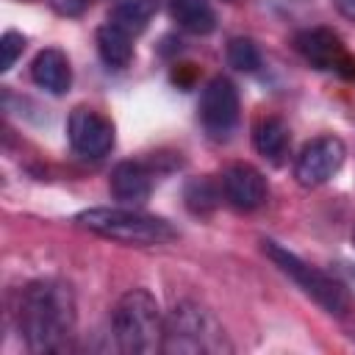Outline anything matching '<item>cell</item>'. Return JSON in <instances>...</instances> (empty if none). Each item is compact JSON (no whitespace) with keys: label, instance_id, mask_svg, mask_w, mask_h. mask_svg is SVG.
<instances>
[{"label":"cell","instance_id":"cell-1","mask_svg":"<svg viewBox=\"0 0 355 355\" xmlns=\"http://www.w3.org/2000/svg\"><path fill=\"white\" fill-rule=\"evenodd\" d=\"M19 333L31 352H64L75 336V294L64 280H33L17 308Z\"/></svg>","mask_w":355,"mask_h":355},{"label":"cell","instance_id":"cell-2","mask_svg":"<svg viewBox=\"0 0 355 355\" xmlns=\"http://www.w3.org/2000/svg\"><path fill=\"white\" fill-rule=\"evenodd\" d=\"M233 344L222 322L200 302L183 300L164 319V341L161 352L169 355H222L230 352Z\"/></svg>","mask_w":355,"mask_h":355},{"label":"cell","instance_id":"cell-3","mask_svg":"<svg viewBox=\"0 0 355 355\" xmlns=\"http://www.w3.org/2000/svg\"><path fill=\"white\" fill-rule=\"evenodd\" d=\"M111 330L116 347L130 355H150L161 349L164 341V319L155 297L147 288L125 291L111 311Z\"/></svg>","mask_w":355,"mask_h":355},{"label":"cell","instance_id":"cell-4","mask_svg":"<svg viewBox=\"0 0 355 355\" xmlns=\"http://www.w3.org/2000/svg\"><path fill=\"white\" fill-rule=\"evenodd\" d=\"M75 222L97 236L133 247H158L178 239V230L166 219L136 208H89L80 211Z\"/></svg>","mask_w":355,"mask_h":355},{"label":"cell","instance_id":"cell-5","mask_svg":"<svg viewBox=\"0 0 355 355\" xmlns=\"http://www.w3.org/2000/svg\"><path fill=\"white\" fill-rule=\"evenodd\" d=\"M263 252L275 261V266L288 275L322 311L333 313V316H344L349 311V297H347V288L327 272L305 263L302 258H297L294 252H288L286 247H280L277 241L272 239H263Z\"/></svg>","mask_w":355,"mask_h":355},{"label":"cell","instance_id":"cell-6","mask_svg":"<svg viewBox=\"0 0 355 355\" xmlns=\"http://www.w3.org/2000/svg\"><path fill=\"white\" fill-rule=\"evenodd\" d=\"M297 53L316 69H327L341 75L344 80H355V55L347 53L341 36L330 28H308L294 36Z\"/></svg>","mask_w":355,"mask_h":355},{"label":"cell","instance_id":"cell-7","mask_svg":"<svg viewBox=\"0 0 355 355\" xmlns=\"http://www.w3.org/2000/svg\"><path fill=\"white\" fill-rule=\"evenodd\" d=\"M344 158H347V144L338 136H333V133L316 136L300 150L297 164H294V178L300 186L316 189V186L327 183L344 166Z\"/></svg>","mask_w":355,"mask_h":355},{"label":"cell","instance_id":"cell-8","mask_svg":"<svg viewBox=\"0 0 355 355\" xmlns=\"http://www.w3.org/2000/svg\"><path fill=\"white\" fill-rule=\"evenodd\" d=\"M200 119L214 139H227L239 119V92L227 78H211L200 94Z\"/></svg>","mask_w":355,"mask_h":355},{"label":"cell","instance_id":"cell-9","mask_svg":"<svg viewBox=\"0 0 355 355\" xmlns=\"http://www.w3.org/2000/svg\"><path fill=\"white\" fill-rule=\"evenodd\" d=\"M67 133H69L72 150L78 155H83V158H103L114 147V125H111V119H105L103 114H97L94 108H86V105H78L69 114Z\"/></svg>","mask_w":355,"mask_h":355},{"label":"cell","instance_id":"cell-10","mask_svg":"<svg viewBox=\"0 0 355 355\" xmlns=\"http://www.w3.org/2000/svg\"><path fill=\"white\" fill-rule=\"evenodd\" d=\"M222 191H225V200L239 211L261 208L269 194L263 175L250 164H230L222 172Z\"/></svg>","mask_w":355,"mask_h":355},{"label":"cell","instance_id":"cell-11","mask_svg":"<svg viewBox=\"0 0 355 355\" xmlns=\"http://www.w3.org/2000/svg\"><path fill=\"white\" fill-rule=\"evenodd\" d=\"M111 194L125 205H141L153 191V172L139 161H122L111 172Z\"/></svg>","mask_w":355,"mask_h":355},{"label":"cell","instance_id":"cell-12","mask_svg":"<svg viewBox=\"0 0 355 355\" xmlns=\"http://www.w3.org/2000/svg\"><path fill=\"white\" fill-rule=\"evenodd\" d=\"M31 78L39 89H44L50 94H67L69 83H72L69 58L58 47H44L36 53V58L31 64Z\"/></svg>","mask_w":355,"mask_h":355},{"label":"cell","instance_id":"cell-13","mask_svg":"<svg viewBox=\"0 0 355 355\" xmlns=\"http://www.w3.org/2000/svg\"><path fill=\"white\" fill-rule=\"evenodd\" d=\"M166 3H169L172 19L183 31L205 36V33H211L216 28V14H214L208 0H166Z\"/></svg>","mask_w":355,"mask_h":355},{"label":"cell","instance_id":"cell-14","mask_svg":"<svg viewBox=\"0 0 355 355\" xmlns=\"http://www.w3.org/2000/svg\"><path fill=\"white\" fill-rule=\"evenodd\" d=\"M155 11H158V0H119L111 8L108 22L116 25L119 31H125L128 36H139L147 31Z\"/></svg>","mask_w":355,"mask_h":355},{"label":"cell","instance_id":"cell-15","mask_svg":"<svg viewBox=\"0 0 355 355\" xmlns=\"http://www.w3.org/2000/svg\"><path fill=\"white\" fill-rule=\"evenodd\" d=\"M252 144L263 158L277 164L288 150V125H286V119L283 116H263L252 130Z\"/></svg>","mask_w":355,"mask_h":355},{"label":"cell","instance_id":"cell-16","mask_svg":"<svg viewBox=\"0 0 355 355\" xmlns=\"http://www.w3.org/2000/svg\"><path fill=\"white\" fill-rule=\"evenodd\" d=\"M133 36H128L125 31H119L116 25L105 22L100 31H97V53L100 58L108 64V67H128L130 58H133V44H130Z\"/></svg>","mask_w":355,"mask_h":355},{"label":"cell","instance_id":"cell-17","mask_svg":"<svg viewBox=\"0 0 355 355\" xmlns=\"http://www.w3.org/2000/svg\"><path fill=\"white\" fill-rule=\"evenodd\" d=\"M219 191L214 186L211 178H194L189 180L186 186V205L194 211V214H205V211H214L219 205Z\"/></svg>","mask_w":355,"mask_h":355},{"label":"cell","instance_id":"cell-18","mask_svg":"<svg viewBox=\"0 0 355 355\" xmlns=\"http://www.w3.org/2000/svg\"><path fill=\"white\" fill-rule=\"evenodd\" d=\"M227 64L239 72H255L261 67V50L252 39L247 36H236L227 44Z\"/></svg>","mask_w":355,"mask_h":355},{"label":"cell","instance_id":"cell-19","mask_svg":"<svg viewBox=\"0 0 355 355\" xmlns=\"http://www.w3.org/2000/svg\"><path fill=\"white\" fill-rule=\"evenodd\" d=\"M22 50H25V36H22V33H17V31H6V33H3V39H0V53H3L0 69H3V72H8V69L17 64V58L22 55Z\"/></svg>","mask_w":355,"mask_h":355},{"label":"cell","instance_id":"cell-20","mask_svg":"<svg viewBox=\"0 0 355 355\" xmlns=\"http://www.w3.org/2000/svg\"><path fill=\"white\" fill-rule=\"evenodd\" d=\"M92 3H94V0H53L55 11L64 14V17H78V14H83Z\"/></svg>","mask_w":355,"mask_h":355},{"label":"cell","instance_id":"cell-21","mask_svg":"<svg viewBox=\"0 0 355 355\" xmlns=\"http://www.w3.org/2000/svg\"><path fill=\"white\" fill-rule=\"evenodd\" d=\"M333 6L338 8L341 17H347V19L355 22V0H333Z\"/></svg>","mask_w":355,"mask_h":355},{"label":"cell","instance_id":"cell-22","mask_svg":"<svg viewBox=\"0 0 355 355\" xmlns=\"http://www.w3.org/2000/svg\"><path fill=\"white\" fill-rule=\"evenodd\" d=\"M352 247H355V230H352Z\"/></svg>","mask_w":355,"mask_h":355},{"label":"cell","instance_id":"cell-23","mask_svg":"<svg viewBox=\"0 0 355 355\" xmlns=\"http://www.w3.org/2000/svg\"><path fill=\"white\" fill-rule=\"evenodd\" d=\"M227 3H233V0H227Z\"/></svg>","mask_w":355,"mask_h":355}]
</instances>
